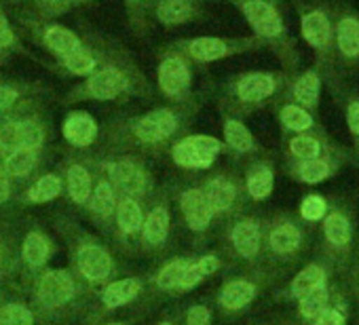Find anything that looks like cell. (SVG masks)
I'll return each instance as SVG.
<instances>
[{
	"label": "cell",
	"instance_id": "obj_28",
	"mask_svg": "<svg viewBox=\"0 0 359 325\" xmlns=\"http://www.w3.org/2000/svg\"><path fill=\"white\" fill-rule=\"evenodd\" d=\"M191 55L201 62H214L226 55V45L218 39H197L191 43Z\"/></svg>",
	"mask_w": 359,
	"mask_h": 325
},
{
	"label": "cell",
	"instance_id": "obj_3",
	"mask_svg": "<svg viewBox=\"0 0 359 325\" xmlns=\"http://www.w3.org/2000/svg\"><path fill=\"white\" fill-rule=\"evenodd\" d=\"M243 13L260 36L277 39L283 34V22L266 0H248V3H243Z\"/></svg>",
	"mask_w": 359,
	"mask_h": 325
},
{
	"label": "cell",
	"instance_id": "obj_41",
	"mask_svg": "<svg viewBox=\"0 0 359 325\" xmlns=\"http://www.w3.org/2000/svg\"><path fill=\"white\" fill-rule=\"evenodd\" d=\"M91 209L100 216H110L114 209V193L110 188V184H100L91 197Z\"/></svg>",
	"mask_w": 359,
	"mask_h": 325
},
{
	"label": "cell",
	"instance_id": "obj_6",
	"mask_svg": "<svg viewBox=\"0 0 359 325\" xmlns=\"http://www.w3.org/2000/svg\"><path fill=\"white\" fill-rule=\"evenodd\" d=\"M334 26V45L346 60L359 57V20L351 13H340Z\"/></svg>",
	"mask_w": 359,
	"mask_h": 325
},
{
	"label": "cell",
	"instance_id": "obj_1",
	"mask_svg": "<svg viewBox=\"0 0 359 325\" xmlns=\"http://www.w3.org/2000/svg\"><path fill=\"white\" fill-rule=\"evenodd\" d=\"M220 150H222V144L216 137L193 135V137H187L175 144L173 160L177 165L189 167V170H205L212 165Z\"/></svg>",
	"mask_w": 359,
	"mask_h": 325
},
{
	"label": "cell",
	"instance_id": "obj_52",
	"mask_svg": "<svg viewBox=\"0 0 359 325\" xmlns=\"http://www.w3.org/2000/svg\"><path fill=\"white\" fill-rule=\"evenodd\" d=\"M106 325H125V323H106Z\"/></svg>",
	"mask_w": 359,
	"mask_h": 325
},
{
	"label": "cell",
	"instance_id": "obj_54",
	"mask_svg": "<svg viewBox=\"0 0 359 325\" xmlns=\"http://www.w3.org/2000/svg\"><path fill=\"white\" fill-rule=\"evenodd\" d=\"M131 3H137V0H131Z\"/></svg>",
	"mask_w": 359,
	"mask_h": 325
},
{
	"label": "cell",
	"instance_id": "obj_35",
	"mask_svg": "<svg viewBox=\"0 0 359 325\" xmlns=\"http://www.w3.org/2000/svg\"><path fill=\"white\" fill-rule=\"evenodd\" d=\"M332 174L330 162L323 158H313V160H304L300 170H298V178L306 184H317L321 180H325Z\"/></svg>",
	"mask_w": 359,
	"mask_h": 325
},
{
	"label": "cell",
	"instance_id": "obj_25",
	"mask_svg": "<svg viewBox=\"0 0 359 325\" xmlns=\"http://www.w3.org/2000/svg\"><path fill=\"white\" fill-rule=\"evenodd\" d=\"M36 165V150H28V148H20L15 152L9 154L7 162H5V172L9 176H28Z\"/></svg>",
	"mask_w": 359,
	"mask_h": 325
},
{
	"label": "cell",
	"instance_id": "obj_17",
	"mask_svg": "<svg viewBox=\"0 0 359 325\" xmlns=\"http://www.w3.org/2000/svg\"><path fill=\"white\" fill-rule=\"evenodd\" d=\"M203 195H205L212 212H226L235 201V186L224 178H216L208 184Z\"/></svg>",
	"mask_w": 359,
	"mask_h": 325
},
{
	"label": "cell",
	"instance_id": "obj_5",
	"mask_svg": "<svg viewBox=\"0 0 359 325\" xmlns=\"http://www.w3.org/2000/svg\"><path fill=\"white\" fill-rule=\"evenodd\" d=\"M175 127H177V120L171 110H154L137 123L135 133L142 141L154 144V141L169 137L175 131Z\"/></svg>",
	"mask_w": 359,
	"mask_h": 325
},
{
	"label": "cell",
	"instance_id": "obj_21",
	"mask_svg": "<svg viewBox=\"0 0 359 325\" xmlns=\"http://www.w3.org/2000/svg\"><path fill=\"white\" fill-rule=\"evenodd\" d=\"M169 230V216L165 207H156L144 220V239L148 243H163Z\"/></svg>",
	"mask_w": 359,
	"mask_h": 325
},
{
	"label": "cell",
	"instance_id": "obj_7",
	"mask_svg": "<svg viewBox=\"0 0 359 325\" xmlns=\"http://www.w3.org/2000/svg\"><path fill=\"white\" fill-rule=\"evenodd\" d=\"M180 205H182V214L193 230H203L210 226L214 212L201 191H187L180 199Z\"/></svg>",
	"mask_w": 359,
	"mask_h": 325
},
{
	"label": "cell",
	"instance_id": "obj_44",
	"mask_svg": "<svg viewBox=\"0 0 359 325\" xmlns=\"http://www.w3.org/2000/svg\"><path fill=\"white\" fill-rule=\"evenodd\" d=\"M300 214L304 220H311V222L321 220L325 216V201L317 195H309L300 205Z\"/></svg>",
	"mask_w": 359,
	"mask_h": 325
},
{
	"label": "cell",
	"instance_id": "obj_10",
	"mask_svg": "<svg viewBox=\"0 0 359 325\" xmlns=\"http://www.w3.org/2000/svg\"><path fill=\"white\" fill-rule=\"evenodd\" d=\"M110 172V180L123 188L125 193L129 195H140L146 186V178L144 174L133 165L131 160H118V162H112V165L108 167Z\"/></svg>",
	"mask_w": 359,
	"mask_h": 325
},
{
	"label": "cell",
	"instance_id": "obj_47",
	"mask_svg": "<svg viewBox=\"0 0 359 325\" xmlns=\"http://www.w3.org/2000/svg\"><path fill=\"white\" fill-rule=\"evenodd\" d=\"M189 325H210V310L205 306H193L189 310Z\"/></svg>",
	"mask_w": 359,
	"mask_h": 325
},
{
	"label": "cell",
	"instance_id": "obj_45",
	"mask_svg": "<svg viewBox=\"0 0 359 325\" xmlns=\"http://www.w3.org/2000/svg\"><path fill=\"white\" fill-rule=\"evenodd\" d=\"M315 325H344V317H342V312L336 310V308H325V310L317 317Z\"/></svg>",
	"mask_w": 359,
	"mask_h": 325
},
{
	"label": "cell",
	"instance_id": "obj_15",
	"mask_svg": "<svg viewBox=\"0 0 359 325\" xmlns=\"http://www.w3.org/2000/svg\"><path fill=\"white\" fill-rule=\"evenodd\" d=\"M256 296V287L250 281H231L222 293H220V302L224 308L229 310H239L243 306H248Z\"/></svg>",
	"mask_w": 359,
	"mask_h": 325
},
{
	"label": "cell",
	"instance_id": "obj_43",
	"mask_svg": "<svg viewBox=\"0 0 359 325\" xmlns=\"http://www.w3.org/2000/svg\"><path fill=\"white\" fill-rule=\"evenodd\" d=\"M0 150H5L9 154L20 150V129L15 120L0 123Z\"/></svg>",
	"mask_w": 359,
	"mask_h": 325
},
{
	"label": "cell",
	"instance_id": "obj_34",
	"mask_svg": "<svg viewBox=\"0 0 359 325\" xmlns=\"http://www.w3.org/2000/svg\"><path fill=\"white\" fill-rule=\"evenodd\" d=\"M224 135H226V141H229L235 150H239V152H248V150H252V146H254L252 133H250L248 127L241 125L239 120H229V123L224 125Z\"/></svg>",
	"mask_w": 359,
	"mask_h": 325
},
{
	"label": "cell",
	"instance_id": "obj_40",
	"mask_svg": "<svg viewBox=\"0 0 359 325\" xmlns=\"http://www.w3.org/2000/svg\"><path fill=\"white\" fill-rule=\"evenodd\" d=\"M20 129V148L36 150L43 144V129L34 120H22L18 123Z\"/></svg>",
	"mask_w": 359,
	"mask_h": 325
},
{
	"label": "cell",
	"instance_id": "obj_38",
	"mask_svg": "<svg viewBox=\"0 0 359 325\" xmlns=\"http://www.w3.org/2000/svg\"><path fill=\"white\" fill-rule=\"evenodd\" d=\"M290 150L294 156H298L302 160H313V158H319L321 144L313 135H298L290 141Z\"/></svg>",
	"mask_w": 359,
	"mask_h": 325
},
{
	"label": "cell",
	"instance_id": "obj_20",
	"mask_svg": "<svg viewBox=\"0 0 359 325\" xmlns=\"http://www.w3.org/2000/svg\"><path fill=\"white\" fill-rule=\"evenodd\" d=\"M22 254L30 266H43L51 256V247H49V241L41 233H30L24 241Z\"/></svg>",
	"mask_w": 359,
	"mask_h": 325
},
{
	"label": "cell",
	"instance_id": "obj_37",
	"mask_svg": "<svg viewBox=\"0 0 359 325\" xmlns=\"http://www.w3.org/2000/svg\"><path fill=\"white\" fill-rule=\"evenodd\" d=\"M281 120L292 131H306L313 127V116L300 106H285L281 110Z\"/></svg>",
	"mask_w": 359,
	"mask_h": 325
},
{
	"label": "cell",
	"instance_id": "obj_33",
	"mask_svg": "<svg viewBox=\"0 0 359 325\" xmlns=\"http://www.w3.org/2000/svg\"><path fill=\"white\" fill-rule=\"evenodd\" d=\"M248 191L254 199H266L273 191V172L269 167H258L248 178Z\"/></svg>",
	"mask_w": 359,
	"mask_h": 325
},
{
	"label": "cell",
	"instance_id": "obj_19",
	"mask_svg": "<svg viewBox=\"0 0 359 325\" xmlns=\"http://www.w3.org/2000/svg\"><path fill=\"white\" fill-rule=\"evenodd\" d=\"M45 43H47V47L49 49H53L57 55H62V57H66V55H70V53H74V51H79L81 49V43H79V39L70 32V30H66V28H49L47 30V34H45Z\"/></svg>",
	"mask_w": 359,
	"mask_h": 325
},
{
	"label": "cell",
	"instance_id": "obj_27",
	"mask_svg": "<svg viewBox=\"0 0 359 325\" xmlns=\"http://www.w3.org/2000/svg\"><path fill=\"white\" fill-rule=\"evenodd\" d=\"M68 188H70V197L76 203H85L91 195V178L87 174L85 167L81 165H72L68 172Z\"/></svg>",
	"mask_w": 359,
	"mask_h": 325
},
{
	"label": "cell",
	"instance_id": "obj_23",
	"mask_svg": "<svg viewBox=\"0 0 359 325\" xmlns=\"http://www.w3.org/2000/svg\"><path fill=\"white\" fill-rule=\"evenodd\" d=\"M300 245V230L294 224H281L271 233V247L277 254H292Z\"/></svg>",
	"mask_w": 359,
	"mask_h": 325
},
{
	"label": "cell",
	"instance_id": "obj_12",
	"mask_svg": "<svg viewBox=\"0 0 359 325\" xmlns=\"http://www.w3.org/2000/svg\"><path fill=\"white\" fill-rule=\"evenodd\" d=\"M277 83L271 74H262V72H256V74H248L239 81L237 85V95L243 99V102H262L266 99L269 95H273Z\"/></svg>",
	"mask_w": 359,
	"mask_h": 325
},
{
	"label": "cell",
	"instance_id": "obj_53",
	"mask_svg": "<svg viewBox=\"0 0 359 325\" xmlns=\"http://www.w3.org/2000/svg\"><path fill=\"white\" fill-rule=\"evenodd\" d=\"M161 325H171V323H161Z\"/></svg>",
	"mask_w": 359,
	"mask_h": 325
},
{
	"label": "cell",
	"instance_id": "obj_4",
	"mask_svg": "<svg viewBox=\"0 0 359 325\" xmlns=\"http://www.w3.org/2000/svg\"><path fill=\"white\" fill-rule=\"evenodd\" d=\"M74 296V281L66 270H49L39 283V298L45 306H62Z\"/></svg>",
	"mask_w": 359,
	"mask_h": 325
},
{
	"label": "cell",
	"instance_id": "obj_26",
	"mask_svg": "<svg viewBox=\"0 0 359 325\" xmlns=\"http://www.w3.org/2000/svg\"><path fill=\"white\" fill-rule=\"evenodd\" d=\"M216 270H218V258H214V256H205L199 262L189 264V268L182 277V283H180V289H193L203 277H208Z\"/></svg>",
	"mask_w": 359,
	"mask_h": 325
},
{
	"label": "cell",
	"instance_id": "obj_16",
	"mask_svg": "<svg viewBox=\"0 0 359 325\" xmlns=\"http://www.w3.org/2000/svg\"><path fill=\"white\" fill-rule=\"evenodd\" d=\"M140 289H142V285H140L137 279H123V281H116V283L108 285L104 289L102 300H104V304L108 308H116V306H123V304L131 302L140 293Z\"/></svg>",
	"mask_w": 359,
	"mask_h": 325
},
{
	"label": "cell",
	"instance_id": "obj_22",
	"mask_svg": "<svg viewBox=\"0 0 359 325\" xmlns=\"http://www.w3.org/2000/svg\"><path fill=\"white\" fill-rule=\"evenodd\" d=\"M142 209L133 199H123L116 209V224L125 235H133L142 226Z\"/></svg>",
	"mask_w": 359,
	"mask_h": 325
},
{
	"label": "cell",
	"instance_id": "obj_13",
	"mask_svg": "<svg viewBox=\"0 0 359 325\" xmlns=\"http://www.w3.org/2000/svg\"><path fill=\"white\" fill-rule=\"evenodd\" d=\"M95 133H97V125L89 114L74 112L64 123V135L74 146H89L95 139Z\"/></svg>",
	"mask_w": 359,
	"mask_h": 325
},
{
	"label": "cell",
	"instance_id": "obj_29",
	"mask_svg": "<svg viewBox=\"0 0 359 325\" xmlns=\"http://www.w3.org/2000/svg\"><path fill=\"white\" fill-rule=\"evenodd\" d=\"M323 230H325V237L332 245H346L348 239H351V226L346 222V218L342 214H330L325 218V224H323Z\"/></svg>",
	"mask_w": 359,
	"mask_h": 325
},
{
	"label": "cell",
	"instance_id": "obj_9",
	"mask_svg": "<svg viewBox=\"0 0 359 325\" xmlns=\"http://www.w3.org/2000/svg\"><path fill=\"white\" fill-rule=\"evenodd\" d=\"M191 74L187 64L180 57H169L158 68V85L167 95H180L189 87Z\"/></svg>",
	"mask_w": 359,
	"mask_h": 325
},
{
	"label": "cell",
	"instance_id": "obj_14",
	"mask_svg": "<svg viewBox=\"0 0 359 325\" xmlns=\"http://www.w3.org/2000/svg\"><path fill=\"white\" fill-rule=\"evenodd\" d=\"M233 245L235 249L245 256V258H254L260 251V228L256 226V222L252 220H243L233 228Z\"/></svg>",
	"mask_w": 359,
	"mask_h": 325
},
{
	"label": "cell",
	"instance_id": "obj_2",
	"mask_svg": "<svg viewBox=\"0 0 359 325\" xmlns=\"http://www.w3.org/2000/svg\"><path fill=\"white\" fill-rule=\"evenodd\" d=\"M300 30L304 41L317 49L319 53H327L334 49V26L325 11H309L302 15Z\"/></svg>",
	"mask_w": 359,
	"mask_h": 325
},
{
	"label": "cell",
	"instance_id": "obj_49",
	"mask_svg": "<svg viewBox=\"0 0 359 325\" xmlns=\"http://www.w3.org/2000/svg\"><path fill=\"white\" fill-rule=\"evenodd\" d=\"M15 99H18V93L11 87H0V112H5Z\"/></svg>",
	"mask_w": 359,
	"mask_h": 325
},
{
	"label": "cell",
	"instance_id": "obj_18",
	"mask_svg": "<svg viewBox=\"0 0 359 325\" xmlns=\"http://www.w3.org/2000/svg\"><path fill=\"white\" fill-rule=\"evenodd\" d=\"M325 283V270L321 266H306L304 270H300L296 275V279L292 281V293L296 298H304L306 293H311L313 289L321 287Z\"/></svg>",
	"mask_w": 359,
	"mask_h": 325
},
{
	"label": "cell",
	"instance_id": "obj_32",
	"mask_svg": "<svg viewBox=\"0 0 359 325\" xmlns=\"http://www.w3.org/2000/svg\"><path fill=\"white\" fill-rule=\"evenodd\" d=\"M191 7L187 0H163L158 5V20L165 24H180L189 20Z\"/></svg>",
	"mask_w": 359,
	"mask_h": 325
},
{
	"label": "cell",
	"instance_id": "obj_24",
	"mask_svg": "<svg viewBox=\"0 0 359 325\" xmlns=\"http://www.w3.org/2000/svg\"><path fill=\"white\" fill-rule=\"evenodd\" d=\"M319 87H321V83H319V74H315V72H304L298 81H296V85H294V97L302 104V106H315L317 104V99H319Z\"/></svg>",
	"mask_w": 359,
	"mask_h": 325
},
{
	"label": "cell",
	"instance_id": "obj_51",
	"mask_svg": "<svg viewBox=\"0 0 359 325\" xmlns=\"http://www.w3.org/2000/svg\"><path fill=\"white\" fill-rule=\"evenodd\" d=\"M11 266V258H9V251L3 247V243H0V270H5Z\"/></svg>",
	"mask_w": 359,
	"mask_h": 325
},
{
	"label": "cell",
	"instance_id": "obj_8",
	"mask_svg": "<svg viewBox=\"0 0 359 325\" xmlns=\"http://www.w3.org/2000/svg\"><path fill=\"white\" fill-rule=\"evenodd\" d=\"M79 268L81 272L91 279V281H104L110 272H112V260L110 256L97 247V245H87L79 251Z\"/></svg>",
	"mask_w": 359,
	"mask_h": 325
},
{
	"label": "cell",
	"instance_id": "obj_39",
	"mask_svg": "<svg viewBox=\"0 0 359 325\" xmlns=\"http://www.w3.org/2000/svg\"><path fill=\"white\" fill-rule=\"evenodd\" d=\"M0 325H34V317L22 304H7L0 308Z\"/></svg>",
	"mask_w": 359,
	"mask_h": 325
},
{
	"label": "cell",
	"instance_id": "obj_36",
	"mask_svg": "<svg viewBox=\"0 0 359 325\" xmlns=\"http://www.w3.org/2000/svg\"><path fill=\"white\" fill-rule=\"evenodd\" d=\"M325 304H327V289L325 285H321L311 293H306L304 298H300V312L306 319H317L325 310Z\"/></svg>",
	"mask_w": 359,
	"mask_h": 325
},
{
	"label": "cell",
	"instance_id": "obj_42",
	"mask_svg": "<svg viewBox=\"0 0 359 325\" xmlns=\"http://www.w3.org/2000/svg\"><path fill=\"white\" fill-rule=\"evenodd\" d=\"M62 60H64V66L70 72H74V74H89L95 68V60L87 51H83V49H79V51L62 57Z\"/></svg>",
	"mask_w": 359,
	"mask_h": 325
},
{
	"label": "cell",
	"instance_id": "obj_31",
	"mask_svg": "<svg viewBox=\"0 0 359 325\" xmlns=\"http://www.w3.org/2000/svg\"><path fill=\"white\" fill-rule=\"evenodd\" d=\"M62 193V182L57 176H43L34 186L32 191L28 193V199L32 203H47L51 199H55L57 195Z\"/></svg>",
	"mask_w": 359,
	"mask_h": 325
},
{
	"label": "cell",
	"instance_id": "obj_50",
	"mask_svg": "<svg viewBox=\"0 0 359 325\" xmlns=\"http://www.w3.org/2000/svg\"><path fill=\"white\" fill-rule=\"evenodd\" d=\"M9 197V174L0 167V205H3Z\"/></svg>",
	"mask_w": 359,
	"mask_h": 325
},
{
	"label": "cell",
	"instance_id": "obj_48",
	"mask_svg": "<svg viewBox=\"0 0 359 325\" xmlns=\"http://www.w3.org/2000/svg\"><path fill=\"white\" fill-rule=\"evenodd\" d=\"M11 43H13V32H11V28H9L5 15L0 13V47H9Z\"/></svg>",
	"mask_w": 359,
	"mask_h": 325
},
{
	"label": "cell",
	"instance_id": "obj_11",
	"mask_svg": "<svg viewBox=\"0 0 359 325\" xmlns=\"http://www.w3.org/2000/svg\"><path fill=\"white\" fill-rule=\"evenodd\" d=\"M125 87V76L114 68H106L89 78V93L97 99H114Z\"/></svg>",
	"mask_w": 359,
	"mask_h": 325
},
{
	"label": "cell",
	"instance_id": "obj_30",
	"mask_svg": "<svg viewBox=\"0 0 359 325\" xmlns=\"http://www.w3.org/2000/svg\"><path fill=\"white\" fill-rule=\"evenodd\" d=\"M191 262L187 260H173L169 262L156 277V285L161 289H180V283H182V277L187 272Z\"/></svg>",
	"mask_w": 359,
	"mask_h": 325
},
{
	"label": "cell",
	"instance_id": "obj_46",
	"mask_svg": "<svg viewBox=\"0 0 359 325\" xmlns=\"http://www.w3.org/2000/svg\"><path fill=\"white\" fill-rule=\"evenodd\" d=\"M346 125L355 137H359V102H351L346 108Z\"/></svg>",
	"mask_w": 359,
	"mask_h": 325
}]
</instances>
